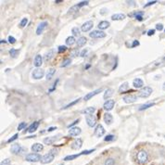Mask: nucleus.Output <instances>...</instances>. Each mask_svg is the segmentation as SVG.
<instances>
[{
	"mask_svg": "<svg viewBox=\"0 0 165 165\" xmlns=\"http://www.w3.org/2000/svg\"><path fill=\"white\" fill-rule=\"evenodd\" d=\"M136 160L139 164H145L148 160V154L145 150H140L138 151L136 155Z\"/></svg>",
	"mask_w": 165,
	"mask_h": 165,
	"instance_id": "nucleus-1",
	"label": "nucleus"
},
{
	"mask_svg": "<svg viewBox=\"0 0 165 165\" xmlns=\"http://www.w3.org/2000/svg\"><path fill=\"white\" fill-rule=\"evenodd\" d=\"M25 160L29 162H37V161H41L42 157L37 153H30L25 157Z\"/></svg>",
	"mask_w": 165,
	"mask_h": 165,
	"instance_id": "nucleus-2",
	"label": "nucleus"
},
{
	"mask_svg": "<svg viewBox=\"0 0 165 165\" xmlns=\"http://www.w3.org/2000/svg\"><path fill=\"white\" fill-rule=\"evenodd\" d=\"M152 88L149 87V86H145L144 88H142L140 91H139V94H138V97L139 98H148L151 93H152Z\"/></svg>",
	"mask_w": 165,
	"mask_h": 165,
	"instance_id": "nucleus-3",
	"label": "nucleus"
},
{
	"mask_svg": "<svg viewBox=\"0 0 165 165\" xmlns=\"http://www.w3.org/2000/svg\"><path fill=\"white\" fill-rule=\"evenodd\" d=\"M54 158H55V154L52 153V151L46 154L42 157V160H41V163L42 164H47V163H50L54 160Z\"/></svg>",
	"mask_w": 165,
	"mask_h": 165,
	"instance_id": "nucleus-4",
	"label": "nucleus"
},
{
	"mask_svg": "<svg viewBox=\"0 0 165 165\" xmlns=\"http://www.w3.org/2000/svg\"><path fill=\"white\" fill-rule=\"evenodd\" d=\"M45 75V70L41 68H36L35 70H34L33 71V78L39 80L41 78H43V76Z\"/></svg>",
	"mask_w": 165,
	"mask_h": 165,
	"instance_id": "nucleus-5",
	"label": "nucleus"
},
{
	"mask_svg": "<svg viewBox=\"0 0 165 165\" xmlns=\"http://www.w3.org/2000/svg\"><path fill=\"white\" fill-rule=\"evenodd\" d=\"M89 35L92 38H104L106 37V33H104L103 31H100V30H95V31H93V32H91Z\"/></svg>",
	"mask_w": 165,
	"mask_h": 165,
	"instance_id": "nucleus-6",
	"label": "nucleus"
},
{
	"mask_svg": "<svg viewBox=\"0 0 165 165\" xmlns=\"http://www.w3.org/2000/svg\"><path fill=\"white\" fill-rule=\"evenodd\" d=\"M95 136H98V137H101V136H104V134H105V129H104V127H103L101 124H98V125H97V127H96V129H95Z\"/></svg>",
	"mask_w": 165,
	"mask_h": 165,
	"instance_id": "nucleus-7",
	"label": "nucleus"
},
{
	"mask_svg": "<svg viewBox=\"0 0 165 165\" xmlns=\"http://www.w3.org/2000/svg\"><path fill=\"white\" fill-rule=\"evenodd\" d=\"M115 105V101L114 100H112V99H110V100H107L105 103H104V105H103V108H104L105 110H111L113 109V107H114Z\"/></svg>",
	"mask_w": 165,
	"mask_h": 165,
	"instance_id": "nucleus-8",
	"label": "nucleus"
},
{
	"mask_svg": "<svg viewBox=\"0 0 165 165\" xmlns=\"http://www.w3.org/2000/svg\"><path fill=\"white\" fill-rule=\"evenodd\" d=\"M93 26H94V23H93L92 20H88V22H85L84 24H82V31L84 33H86V32H88V31H90L93 28Z\"/></svg>",
	"mask_w": 165,
	"mask_h": 165,
	"instance_id": "nucleus-9",
	"label": "nucleus"
},
{
	"mask_svg": "<svg viewBox=\"0 0 165 165\" xmlns=\"http://www.w3.org/2000/svg\"><path fill=\"white\" fill-rule=\"evenodd\" d=\"M86 122H87V124H88L89 127H93V126L96 125L97 120H96V118H95L94 116H93V115H91V116H86Z\"/></svg>",
	"mask_w": 165,
	"mask_h": 165,
	"instance_id": "nucleus-10",
	"label": "nucleus"
},
{
	"mask_svg": "<svg viewBox=\"0 0 165 165\" xmlns=\"http://www.w3.org/2000/svg\"><path fill=\"white\" fill-rule=\"evenodd\" d=\"M82 139H80V138H78V139H76V140H74V142H73V144H71V148L73 149H79V148H82Z\"/></svg>",
	"mask_w": 165,
	"mask_h": 165,
	"instance_id": "nucleus-11",
	"label": "nucleus"
},
{
	"mask_svg": "<svg viewBox=\"0 0 165 165\" xmlns=\"http://www.w3.org/2000/svg\"><path fill=\"white\" fill-rule=\"evenodd\" d=\"M123 100H124L125 103H128V104H130V103L136 102L137 100V97L134 96V95H128V96H125L124 98H123Z\"/></svg>",
	"mask_w": 165,
	"mask_h": 165,
	"instance_id": "nucleus-12",
	"label": "nucleus"
},
{
	"mask_svg": "<svg viewBox=\"0 0 165 165\" xmlns=\"http://www.w3.org/2000/svg\"><path fill=\"white\" fill-rule=\"evenodd\" d=\"M46 26H47V22H41V23L38 25L37 29H36V34L40 35L41 34H42V33L44 32V30L46 29Z\"/></svg>",
	"mask_w": 165,
	"mask_h": 165,
	"instance_id": "nucleus-13",
	"label": "nucleus"
},
{
	"mask_svg": "<svg viewBox=\"0 0 165 165\" xmlns=\"http://www.w3.org/2000/svg\"><path fill=\"white\" fill-rule=\"evenodd\" d=\"M100 92H102V88H99V89H97V90L93 91V92H91V93H88V94L86 95V97H85V100L87 101V100L91 99L93 97H95L96 95H98V93H100Z\"/></svg>",
	"mask_w": 165,
	"mask_h": 165,
	"instance_id": "nucleus-14",
	"label": "nucleus"
},
{
	"mask_svg": "<svg viewBox=\"0 0 165 165\" xmlns=\"http://www.w3.org/2000/svg\"><path fill=\"white\" fill-rule=\"evenodd\" d=\"M81 132L82 131L79 127H73V128H70V130L69 131V135L70 136H77L80 135Z\"/></svg>",
	"mask_w": 165,
	"mask_h": 165,
	"instance_id": "nucleus-15",
	"label": "nucleus"
},
{
	"mask_svg": "<svg viewBox=\"0 0 165 165\" xmlns=\"http://www.w3.org/2000/svg\"><path fill=\"white\" fill-rule=\"evenodd\" d=\"M43 63V58L41 55H36L35 58H34V65L36 67V68H39L41 65Z\"/></svg>",
	"mask_w": 165,
	"mask_h": 165,
	"instance_id": "nucleus-16",
	"label": "nucleus"
},
{
	"mask_svg": "<svg viewBox=\"0 0 165 165\" xmlns=\"http://www.w3.org/2000/svg\"><path fill=\"white\" fill-rule=\"evenodd\" d=\"M10 150H11V152L13 154L17 155V154L20 153V151H22V147H20V144H14V145L11 146V148H10Z\"/></svg>",
	"mask_w": 165,
	"mask_h": 165,
	"instance_id": "nucleus-17",
	"label": "nucleus"
},
{
	"mask_svg": "<svg viewBox=\"0 0 165 165\" xmlns=\"http://www.w3.org/2000/svg\"><path fill=\"white\" fill-rule=\"evenodd\" d=\"M133 86H135L136 88H141L144 86V82L141 79L136 78V79H135V80L133 81Z\"/></svg>",
	"mask_w": 165,
	"mask_h": 165,
	"instance_id": "nucleus-18",
	"label": "nucleus"
},
{
	"mask_svg": "<svg viewBox=\"0 0 165 165\" xmlns=\"http://www.w3.org/2000/svg\"><path fill=\"white\" fill-rule=\"evenodd\" d=\"M104 122L107 123L108 125H110V124H111L112 123V122H113V117H112V115L110 114V113H105L104 114Z\"/></svg>",
	"mask_w": 165,
	"mask_h": 165,
	"instance_id": "nucleus-19",
	"label": "nucleus"
},
{
	"mask_svg": "<svg viewBox=\"0 0 165 165\" xmlns=\"http://www.w3.org/2000/svg\"><path fill=\"white\" fill-rule=\"evenodd\" d=\"M43 148H44V146L41 145V144H39V143L34 144V145L32 146V148H31V149H32L34 152H39L41 150H43Z\"/></svg>",
	"mask_w": 165,
	"mask_h": 165,
	"instance_id": "nucleus-20",
	"label": "nucleus"
},
{
	"mask_svg": "<svg viewBox=\"0 0 165 165\" xmlns=\"http://www.w3.org/2000/svg\"><path fill=\"white\" fill-rule=\"evenodd\" d=\"M98 27L100 29V31L101 30H106V29H108L110 27V22H107V20H103V22H100L98 23Z\"/></svg>",
	"mask_w": 165,
	"mask_h": 165,
	"instance_id": "nucleus-21",
	"label": "nucleus"
},
{
	"mask_svg": "<svg viewBox=\"0 0 165 165\" xmlns=\"http://www.w3.org/2000/svg\"><path fill=\"white\" fill-rule=\"evenodd\" d=\"M86 41H87V39L85 36H81L77 41V48L81 47V46H84L86 44Z\"/></svg>",
	"mask_w": 165,
	"mask_h": 165,
	"instance_id": "nucleus-22",
	"label": "nucleus"
},
{
	"mask_svg": "<svg viewBox=\"0 0 165 165\" xmlns=\"http://www.w3.org/2000/svg\"><path fill=\"white\" fill-rule=\"evenodd\" d=\"M38 126H39V122H34L33 123V124H31V125L29 126L28 132H29V133H34V131L37 130Z\"/></svg>",
	"mask_w": 165,
	"mask_h": 165,
	"instance_id": "nucleus-23",
	"label": "nucleus"
},
{
	"mask_svg": "<svg viewBox=\"0 0 165 165\" xmlns=\"http://www.w3.org/2000/svg\"><path fill=\"white\" fill-rule=\"evenodd\" d=\"M125 15L124 14H122V13H119V14H114L111 16V20H122L125 19Z\"/></svg>",
	"mask_w": 165,
	"mask_h": 165,
	"instance_id": "nucleus-24",
	"label": "nucleus"
},
{
	"mask_svg": "<svg viewBox=\"0 0 165 165\" xmlns=\"http://www.w3.org/2000/svg\"><path fill=\"white\" fill-rule=\"evenodd\" d=\"M54 53H55V50H54V49H50V50L48 51V52L46 54L45 58H44L45 61H48V60H50L51 58H52L53 56H54Z\"/></svg>",
	"mask_w": 165,
	"mask_h": 165,
	"instance_id": "nucleus-25",
	"label": "nucleus"
},
{
	"mask_svg": "<svg viewBox=\"0 0 165 165\" xmlns=\"http://www.w3.org/2000/svg\"><path fill=\"white\" fill-rule=\"evenodd\" d=\"M57 140L56 136H50V137H46L44 139V143L46 145H52V144Z\"/></svg>",
	"mask_w": 165,
	"mask_h": 165,
	"instance_id": "nucleus-26",
	"label": "nucleus"
},
{
	"mask_svg": "<svg viewBox=\"0 0 165 165\" xmlns=\"http://www.w3.org/2000/svg\"><path fill=\"white\" fill-rule=\"evenodd\" d=\"M143 14H144V12L139 11V12H135L133 14H129V16L130 17H136V20H138L139 22H141V20H143Z\"/></svg>",
	"mask_w": 165,
	"mask_h": 165,
	"instance_id": "nucleus-27",
	"label": "nucleus"
},
{
	"mask_svg": "<svg viewBox=\"0 0 165 165\" xmlns=\"http://www.w3.org/2000/svg\"><path fill=\"white\" fill-rule=\"evenodd\" d=\"M56 73V70L54 68H50L47 71V74H46V80H51L52 79V77L54 76Z\"/></svg>",
	"mask_w": 165,
	"mask_h": 165,
	"instance_id": "nucleus-28",
	"label": "nucleus"
},
{
	"mask_svg": "<svg viewBox=\"0 0 165 165\" xmlns=\"http://www.w3.org/2000/svg\"><path fill=\"white\" fill-rule=\"evenodd\" d=\"M113 96V89H111V88H108L106 91H105V93H104V96H103V98H104V99H108V98H110V97H112Z\"/></svg>",
	"mask_w": 165,
	"mask_h": 165,
	"instance_id": "nucleus-29",
	"label": "nucleus"
},
{
	"mask_svg": "<svg viewBox=\"0 0 165 165\" xmlns=\"http://www.w3.org/2000/svg\"><path fill=\"white\" fill-rule=\"evenodd\" d=\"M95 110H96V109L94 107H89V108L86 109L82 112H84L85 114L87 115V116H91V115H93V113L95 112Z\"/></svg>",
	"mask_w": 165,
	"mask_h": 165,
	"instance_id": "nucleus-30",
	"label": "nucleus"
},
{
	"mask_svg": "<svg viewBox=\"0 0 165 165\" xmlns=\"http://www.w3.org/2000/svg\"><path fill=\"white\" fill-rule=\"evenodd\" d=\"M82 152L79 153V154H74V155H69V156H67V157L64 158V160H74V159H76V158H78V157H80V156H82Z\"/></svg>",
	"mask_w": 165,
	"mask_h": 165,
	"instance_id": "nucleus-31",
	"label": "nucleus"
},
{
	"mask_svg": "<svg viewBox=\"0 0 165 165\" xmlns=\"http://www.w3.org/2000/svg\"><path fill=\"white\" fill-rule=\"evenodd\" d=\"M75 38H74V36H69L67 39H66V45H68V46H73L74 43H75Z\"/></svg>",
	"mask_w": 165,
	"mask_h": 165,
	"instance_id": "nucleus-32",
	"label": "nucleus"
},
{
	"mask_svg": "<svg viewBox=\"0 0 165 165\" xmlns=\"http://www.w3.org/2000/svg\"><path fill=\"white\" fill-rule=\"evenodd\" d=\"M128 87H129V84H128V82H123V84H122L121 86L119 87V92L122 93V92H123V91H125Z\"/></svg>",
	"mask_w": 165,
	"mask_h": 165,
	"instance_id": "nucleus-33",
	"label": "nucleus"
},
{
	"mask_svg": "<svg viewBox=\"0 0 165 165\" xmlns=\"http://www.w3.org/2000/svg\"><path fill=\"white\" fill-rule=\"evenodd\" d=\"M155 105V103H148V104H145V105H142L140 108H139V110H147L148 108H151Z\"/></svg>",
	"mask_w": 165,
	"mask_h": 165,
	"instance_id": "nucleus-34",
	"label": "nucleus"
},
{
	"mask_svg": "<svg viewBox=\"0 0 165 165\" xmlns=\"http://www.w3.org/2000/svg\"><path fill=\"white\" fill-rule=\"evenodd\" d=\"M19 53H20V51L17 50V49H14V48H11L9 50V54H10V56H11L12 58H16Z\"/></svg>",
	"mask_w": 165,
	"mask_h": 165,
	"instance_id": "nucleus-35",
	"label": "nucleus"
},
{
	"mask_svg": "<svg viewBox=\"0 0 165 165\" xmlns=\"http://www.w3.org/2000/svg\"><path fill=\"white\" fill-rule=\"evenodd\" d=\"M79 7L77 6V5H75V6H74L73 8H70V9H69V13L70 14H74V13H76L78 10H79Z\"/></svg>",
	"mask_w": 165,
	"mask_h": 165,
	"instance_id": "nucleus-36",
	"label": "nucleus"
},
{
	"mask_svg": "<svg viewBox=\"0 0 165 165\" xmlns=\"http://www.w3.org/2000/svg\"><path fill=\"white\" fill-rule=\"evenodd\" d=\"M79 55V49L78 48H74L70 51V57L71 58H75Z\"/></svg>",
	"mask_w": 165,
	"mask_h": 165,
	"instance_id": "nucleus-37",
	"label": "nucleus"
},
{
	"mask_svg": "<svg viewBox=\"0 0 165 165\" xmlns=\"http://www.w3.org/2000/svg\"><path fill=\"white\" fill-rule=\"evenodd\" d=\"M70 63H71V59H70V58H65V59L62 61V64H61L60 66H61V67H67V66H69Z\"/></svg>",
	"mask_w": 165,
	"mask_h": 165,
	"instance_id": "nucleus-38",
	"label": "nucleus"
},
{
	"mask_svg": "<svg viewBox=\"0 0 165 165\" xmlns=\"http://www.w3.org/2000/svg\"><path fill=\"white\" fill-rule=\"evenodd\" d=\"M114 164H115V160H113L112 158L107 159L106 161H105V165H114Z\"/></svg>",
	"mask_w": 165,
	"mask_h": 165,
	"instance_id": "nucleus-39",
	"label": "nucleus"
},
{
	"mask_svg": "<svg viewBox=\"0 0 165 165\" xmlns=\"http://www.w3.org/2000/svg\"><path fill=\"white\" fill-rule=\"evenodd\" d=\"M27 23H28V19L27 18H24V19L22 20V22H20V26L22 27V28H23L24 26H26Z\"/></svg>",
	"mask_w": 165,
	"mask_h": 165,
	"instance_id": "nucleus-40",
	"label": "nucleus"
},
{
	"mask_svg": "<svg viewBox=\"0 0 165 165\" xmlns=\"http://www.w3.org/2000/svg\"><path fill=\"white\" fill-rule=\"evenodd\" d=\"M115 139V136H112V135H108L105 138H104V140L105 141H108V142H110V141H113Z\"/></svg>",
	"mask_w": 165,
	"mask_h": 165,
	"instance_id": "nucleus-41",
	"label": "nucleus"
},
{
	"mask_svg": "<svg viewBox=\"0 0 165 165\" xmlns=\"http://www.w3.org/2000/svg\"><path fill=\"white\" fill-rule=\"evenodd\" d=\"M71 33L74 34V35H78L80 34V30L78 29V27H74L71 30Z\"/></svg>",
	"mask_w": 165,
	"mask_h": 165,
	"instance_id": "nucleus-42",
	"label": "nucleus"
},
{
	"mask_svg": "<svg viewBox=\"0 0 165 165\" xmlns=\"http://www.w3.org/2000/svg\"><path fill=\"white\" fill-rule=\"evenodd\" d=\"M80 101V98H78V99H76V100H74V102H71V103H70L69 105H67L64 109H68V108H70V107H71V106H74V105H75L76 103H78Z\"/></svg>",
	"mask_w": 165,
	"mask_h": 165,
	"instance_id": "nucleus-43",
	"label": "nucleus"
},
{
	"mask_svg": "<svg viewBox=\"0 0 165 165\" xmlns=\"http://www.w3.org/2000/svg\"><path fill=\"white\" fill-rule=\"evenodd\" d=\"M8 43L9 44H15L16 43V39H15V37H13V36H8Z\"/></svg>",
	"mask_w": 165,
	"mask_h": 165,
	"instance_id": "nucleus-44",
	"label": "nucleus"
},
{
	"mask_svg": "<svg viewBox=\"0 0 165 165\" xmlns=\"http://www.w3.org/2000/svg\"><path fill=\"white\" fill-rule=\"evenodd\" d=\"M25 127H26V122H20V124H19V126H18V130L19 131L20 130H22Z\"/></svg>",
	"mask_w": 165,
	"mask_h": 165,
	"instance_id": "nucleus-45",
	"label": "nucleus"
},
{
	"mask_svg": "<svg viewBox=\"0 0 165 165\" xmlns=\"http://www.w3.org/2000/svg\"><path fill=\"white\" fill-rule=\"evenodd\" d=\"M66 49H67V47L65 46H58V53H62V52H64Z\"/></svg>",
	"mask_w": 165,
	"mask_h": 165,
	"instance_id": "nucleus-46",
	"label": "nucleus"
},
{
	"mask_svg": "<svg viewBox=\"0 0 165 165\" xmlns=\"http://www.w3.org/2000/svg\"><path fill=\"white\" fill-rule=\"evenodd\" d=\"M18 136H19L18 134H15V135H14L11 138H9V139L8 140V143H11V142H13L14 140H16V139L18 138Z\"/></svg>",
	"mask_w": 165,
	"mask_h": 165,
	"instance_id": "nucleus-47",
	"label": "nucleus"
},
{
	"mask_svg": "<svg viewBox=\"0 0 165 165\" xmlns=\"http://www.w3.org/2000/svg\"><path fill=\"white\" fill-rule=\"evenodd\" d=\"M10 164H11V162H10L9 159H6V160H2V162H1V165H10Z\"/></svg>",
	"mask_w": 165,
	"mask_h": 165,
	"instance_id": "nucleus-48",
	"label": "nucleus"
},
{
	"mask_svg": "<svg viewBox=\"0 0 165 165\" xmlns=\"http://www.w3.org/2000/svg\"><path fill=\"white\" fill-rule=\"evenodd\" d=\"M87 52H88V49H84V50H82V52H81V54H80V56L82 57V58H85L86 56V54H87Z\"/></svg>",
	"mask_w": 165,
	"mask_h": 165,
	"instance_id": "nucleus-49",
	"label": "nucleus"
},
{
	"mask_svg": "<svg viewBox=\"0 0 165 165\" xmlns=\"http://www.w3.org/2000/svg\"><path fill=\"white\" fill-rule=\"evenodd\" d=\"M88 1H82V2H80V3H78L77 4V6L79 7V8H82V7H84V6H86V5H88Z\"/></svg>",
	"mask_w": 165,
	"mask_h": 165,
	"instance_id": "nucleus-50",
	"label": "nucleus"
},
{
	"mask_svg": "<svg viewBox=\"0 0 165 165\" xmlns=\"http://www.w3.org/2000/svg\"><path fill=\"white\" fill-rule=\"evenodd\" d=\"M79 121H80L79 119H78V120H75V121H74V122H71L70 124H69V125H68V127H69V128H70V127L73 128V126H74V125H75L76 123H78V122H79Z\"/></svg>",
	"mask_w": 165,
	"mask_h": 165,
	"instance_id": "nucleus-51",
	"label": "nucleus"
},
{
	"mask_svg": "<svg viewBox=\"0 0 165 165\" xmlns=\"http://www.w3.org/2000/svg\"><path fill=\"white\" fill-rule=\"evenodd\" d=\"M156 29H157L158 31H162V30H163V25L160 24V23H158V24L156 25Z\"/></svg>",
	"mask_w": 165,
	"mask_h": 165,
	"instance_id": "nucleus-52",
	"label": "nucleus"
},
{
	"mask_svg": "<svg viewBox=\"0 0 165 165\" xmlns=\"http://www.w3.org/2000/svg\"><path fill=\"white\" fill-rule=\"evenodd\" d=\"M156 3H157V1H150V2H148V4H146L145 6H144V8H148V7L153 5V4H156Z\"/></svg>",
	"mask_w": 165,
	"mask_h": 165,
	"instance_id": "nucleus-53",
	"label": "nucleus"
},
{
	"mask_svg": "<svg viewBox=\"0 0 165 165\" xmlns=\"http://www.w3.org/2000/svg\"><path fill=\"white\" fill-rule=\"evenodd\" d=\"M139 46V42L137 40H135V41H134L133 45H132V47H136V46Z\"/></svg>",
	"mask_w": 165,
	"mask_h": 165,
	"instance_id": "nucleus-54",
	"label": "nucleus"
},
{
	"mask_svg": "<svg viewBox=\"0 0 165 165\" xmlns=\"http://www.w3.org/2000/svg\"><path fill=\"white\" fill-rule=\"evenodd\" d=\"M154 34H155V30H149L148 32V35H149V36L153 35Z\"/></svg>",
	"mask_w": 165,
	"mask_h": 165,
	"instance_id": "nucleus-55",
	"label": "nucleus"
},
{
	"mask_svg": "<svg viewBox=\"0 0 165 165\" xmlns=\"http://www.w3.org/2000/svg\"><path fill=\"white\" fill-rule=\"evenodd\" d=\"M58 81L57 82H55V84H54V86L51 88V89H49V92H52V91H54L55 90V88H56V86H57V82H58Z\"/></svg>",
	"mask_w": 165,
	"mask_h": 165,
	"instance_id": "nucleus-56",
	"label": "nucleus"
},
{
	"mask_svg": "<svg viewBox=\"0 0 165 165\" xmlns=\"http://www.w3.org/2000/svg\"><path fill=\"white\" fill-rule=\"evenodd\" d=\"M57 129V127H50V128H48V132H52V131H54V130H56Z\"/></svg>",
	"mask_w": 165,
	"mask_h": 165,
	"instance_id": "nucleus-57",
	"label": "nucleus"
},
{
	"mask_svg": "<svg viewBox=\"0 0 165 165\" xmlns=\"http://www.w3.org/2000/svg\"><path fill=\"white\" fill-rule=\"evenodd\" d=\"M126 2H127V3H128L129 5L131 4L132 6H136V5H135V3H136L135 1H126Z\"/></svg>",
	"mask_w": 165,
	"mask_h": 165,
	"instance_id": "nucleus-58",
	"label": "nucleus"
},
{
	"mask_svg": "<svg viewBox=\"0 0 165 165\" xmlns=\"http://www.w3.org/2000/svg\"><path fill=\"white\" fill-rule=\"evenodd\" d=\"M61 2H62V0H56V1H55V3H56V4H58V3H61Z\"/></svg>",
	"mask_w": 165,
	"mask_h": 165,
	"instance_id": "nucleus-59",
	"label": "nucleus"
},
{
	"mask_svg": "<svg viewBox=\"0 0 165 165\" xmlns=\"http://www.w3.org/2000/svg\"><path fill=\"white\" fill-rule=\"evenodd\" d=\"M162 89L165 91V82H164V84H163V86H162Z\"/></svg>",
	"mask_w": 165,
	"mask_h": 165,
	"instance_id": "nucleus-60",
	"label": "nucleus"
},
{
	"mask_svg": "<svg viewBox=\"0 0 165 165\" xmlns=\"http://www.w3.org/2000/svg\"><path fill=\"white\" fill-rule=\"evenodd\" d=\"M3 43H6L5 40H1V44H3Z\"/></svg>",
	"mask_w": 165,
	"mask_h": 165,
	"instance_id": "nucleus-61",
	"label": "nucleus"
},
{
	"mask_svg": "<svg viewBox=\"0 0 165 165\" xmlns=\"http://www.w3.org/2000/svg\"><path fill=\"white\" fill-rule=\"evenodd\" d=\"M60 165H63V164H60Z\"/></svg>",
	"mask_w": 165,
	"mask_h": 165,
	"instance_id": "nucleus-62",
	"label": "nucleus"
}]
</instances>
